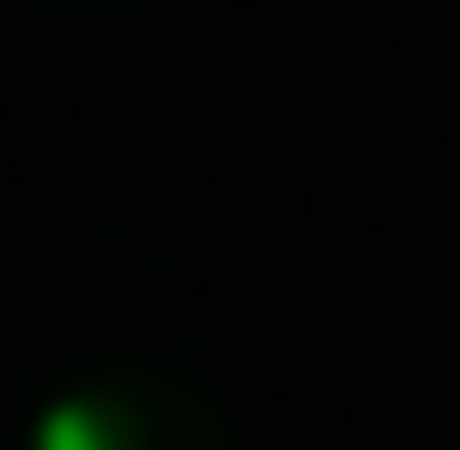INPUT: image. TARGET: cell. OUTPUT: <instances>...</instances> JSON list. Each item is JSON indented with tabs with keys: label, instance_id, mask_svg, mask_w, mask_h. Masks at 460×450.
<instances>
[{
	"label": "cell",
	"instance_id": "6da1fadb",
	"mask_svg": "<svg viewBox=\"0 0 460 450\" xmlns=\"http://www.w3.org/2000/svg\"><path fill=\"white\" fill-rule=\"evenodd\" d=\"M30 450H235L216 401H196L167 372H98L40 411Z\"/></svg>",
	"mask_w": 460,
	"mask_h": 450
},
{
	"label": "cell",
	"instance_id": "7a4b0ae2",
	"mask_svg": "<svg viewBox=\"0 0 460 450\" xmlns=\"http://www.w3.org/2000/svg\"><path fill=\"white\" fill-rule=\"evenodd\" d=\"M98 10H108V0H98Z\"/></svg>",
	"mask_w": 460,
	"mask_h": 450
}]
</instances>
